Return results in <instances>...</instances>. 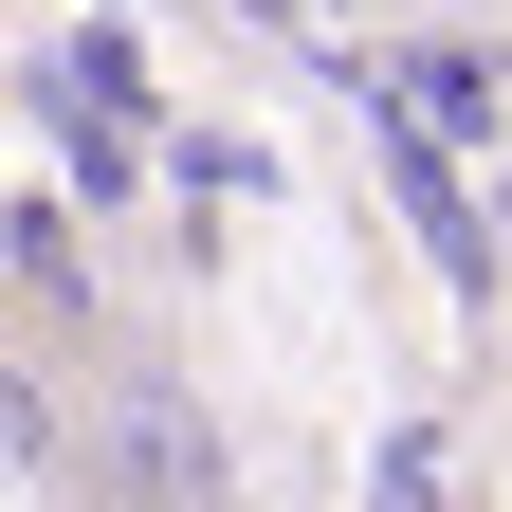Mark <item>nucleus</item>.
<instances>
[{
  "mask_svg": "<svg viewBox=\"0 0 512 512\" xmlns=\"http://www.w3.org/2000/svg\"><path fill=\"white\" fill-rule=\"evenodd\" d=\"M92 512H238V421L202 366H92Z\"/></svg>",
  "mask_w": 512,
  "mask_h": 512,
  "instance_id": "f257e3e1",
  "label": "nucleus"
},
{
  "mask_svg": "<svg viewBox=\"0 0 512 512\" xmlns=\"http://www.w3.org/2000/svg\"><path fill=\"white\" fill-rule=\"evenodd\" d=\"M0 256H19V348L37 366H128V311H110V275H92V238H74V202H37L19 183V220H0Z\"/></svg>",
  "mask_w": 512,
  "mask_h": 512,
  "instance_id": "f03ea898",
  "label": "nucleus"
},
{
  "mask_svg": "<svg viewBox=\"0 0 512 512\" xmlns=\"http://www.w3.org/2000/svg\"><path fill=\"white\" fill-rule=\"evenodd\" d=\"M403 110H421V128H494L512 92H494V55H458V37H403Z\"/></svg>",
  "mask_w": 512,
  "mask_h": 512,
  "instance_id": "7ed1b4c3",
  "label": "nucleus"
}]
</instances>
